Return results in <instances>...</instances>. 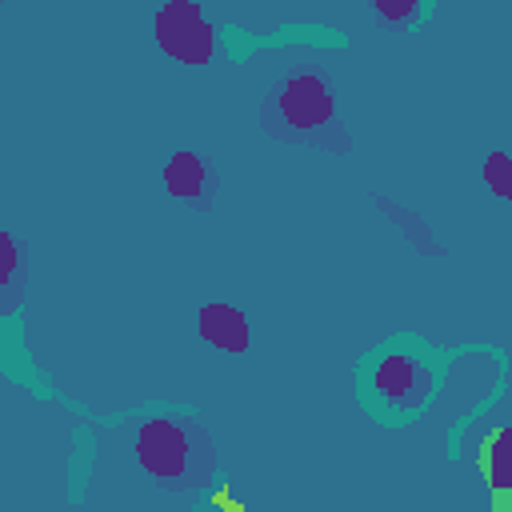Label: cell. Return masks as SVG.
<instances>
[{
	"label": "cell",
	"instance_id": "2",
	"mask_svg": "<svg viewBox=\"0 0 512 512\" xmlns=\"http://www.w3.org/2000/svg\"><path fill=\"white\" fill-rule=\"evenodd\" d=\"M136 472L164 496H196L220 472V452L204 420L176 404L144 408L128 428Z\"/></svg>",
	"mask_w": 512,
	"mask_h": 512
},
{
	"label": "cell",
	"instance_id": "3",
	"mask_svg": "<svg viewBox=\"0 0 512 512\" xmlns=\"http://www.w3.org/2000/svg\"><path fill=\"white\" fill-rule=\"evenodd\" d=\"M260 128L292 148L308 152H328V156H348L352 152V132L344 124L340 92L328 72L320 68H292L280 72L264 96H260Z\"/></svg>",
	"mask_w": 512,
	"mask_h": 512
},
{
	"label": "cell",
	"instance_id": "5",
	"mask_svg": "<svg viewBox=\"0 0 512 512\" xmlns=\"http://www.w3.org/2000/svg\"><path fill=\"white\" fill-rule=\"evenodd\" d=\"M160 188L172 204H180L188 212H212L216 196H220V176H216V168L204 152L172 148L160 160Z\"/></svg>",
	"mask_w": 512,
	"mask_h": 512
},
{
	"label": "cell",
	"instance_id": "1",
	"mask_svg": "<svg viewBox=\"0 0 512 512\" xmlns=\"http://www.w3.org/2000/svg\"><path fill=\"white\" fill-rule=\"evenodd\" d=\"M444 372H448L444 348H436L416 332H396L360 356L356 400L372 424L404 428L432 408Z\"/></svg>",
	"mask_w": 512,
	"mask_h": 512
},
{
	"label": "cell",
	"instance_id": "7",
	"mask_svg": "<svg viewBox=\"0 0 512 512\" xmlns=\"http://www.w3.org/2000/svg\"><path fill=\"white\" fill-rule=\"evenodd\" d=\"M476 468H480V476H484V484L496 500L512 496V424H500L484 436Z\"/></svg>",
	"mask_w": 512,
	"mask_h": 512
},
{
	"label": "cell",
	"instance_id": "6",
	"mask_svg": "<svg viewBox=\"0 0 512 512\" xmlns=\"http://www.w3.org/2000/svg\"><path fill=\"white\" fill-rule=\"evenodd\" d=\"M192 328H196V340L212 352H224V356H244L256 340V328H252V316L232 304V300H204L196 304L192 312Z\"/></svg>",
	"mask_w": 512,
	"mask_h": 512
},
{
	"label": "cell",
	"instance_id": "9",
	"mask_svg": "<svg viewBox=\"0 0 512 512\" xmlns=\"http://www.w3.org/2000/svg\"><path fill=\"white\" fill-rule=\"evenodd\" d=\"M480 184L488 188L492 200L512 204V152L508 148H488L480 160Z\"/></svg>",
	"mask_w": 512,
	"mask_h": 512
},
{
	"label": "cell",
	"instance_id": "4",
	"mask_svg": "<svg viewBox=\"0 0 512 512\" xmlns=\"http://www.w3.org/2000/svg\"><path fill=\"white\" fill-rule=\"evenodd\" d=\"M152 44L184 68H208L224 52L220 28L200 0H164L152 12Z\"/></svg>",
	"mask_w": 512,
	"mask_h": 512
},
{
	"label": "cell",
	"instance_id": "10",
	"mask_svg": "<svg viewBox=\"0 0 512 512\" xmlns=\"http://www.w3.org/2000/svg\"><path fill=\"white\" fill-rule=\"evenodd\" d=\"M428 4L420 0H372V16L384 20V24H396V28H412L420 20H428Z\"/></svg>",
	"mask_w": 512,
	"mask_h": 512
},
{
	"label": "cell",
	"instance_id": "8",
	"mask_svg": "<svg viewBox=\"0 0 512 512\" xmlns=\"http://www.w3.org/2000/svg\"><path fill=\"white\" fill-rule=\"evenodd\" d=\"M20 244H16V232L12 228H0V316H16L20 312Z\"/></svg>",
	"mask_w": 512,
	"mask_h": 512
}]
</instances>
